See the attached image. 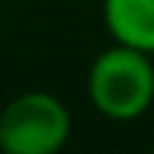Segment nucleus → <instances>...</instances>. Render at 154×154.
Listing matches in <instances>:
<instances>
[{"instance_id": "7ed1b4c3", "label": "nucleus", "mask_w": 154, "mask_h": 154, "mask_svg": "<svg viewBox=\"0 0 154 154\" xmlns=\"http://www.w3.org/2000/svg\"><path fill=\"white\" fill-rule=\"evenodd\" d=\"M101 16L116 44L154 54V0H104Z\"/></svg>"}, {"instance_id": "f03ea898", "label": "nucleus", "mask_w": 154, "mask_h": 154, "mask_svg": "<svg viewBox=\"0 0 154 154\" xmlns=\"http://www.w3.org/2000/svg\"><path fill=\"white\" fill-rule=\"evenodd\" d=\"M69 135V107L51 91L16 94L0 110V151L6 154H57Z\"/></svg>"}, {"instance_id": "f257e3e1", "label": "nucleus", "mask_w": 154, "mask_h": 154, "mask_svg": "<svg viewBox=\"0 0 154 154\" xmlns=\"http://www.w3.org/2000/svg\"><path fill=\"white\" fill-rule=\"evenodd\" d=\"M85 91L101 116L116 123L138 120L154 104V54L113 41L91 60Z\"/></svg>"}]
</instances>
